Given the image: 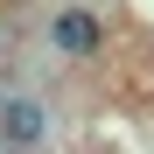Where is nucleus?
I'll return each mask as SVG.
<instances>
[{"label":"nucleus","instance_id":"obj_1","mask_svg":"<svg viewBox=\"0 0 154 154\" xmlns=\"http://www.w3.org/2000/svg\"><path fill=\"white\" fill-rule=\"evenodd\" d=\"M49 49L70 56V63L105 56V21H98L91 7H56V14H49Z\"/></svg>","mask_w":154,"mask_h":154},{"label":"nucleus","instance_id":"obj_2","mask_svg":"<svg viewBox=\"0 0 154 154\" xmlns=\"http://www.w3.org/2000/svg\"><path fill=\"white\" fill-rule=\"evenodd\" d=\"M0 133H7L14 147H42V133H49V112L35 105V98H7V105H0Z\"/></svg>","mask_w":154,"mask_h":154}]
</instances>
